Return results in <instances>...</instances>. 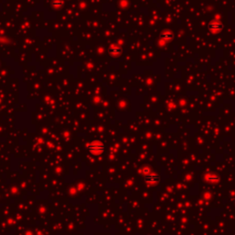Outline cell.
<instances>
[{
  "label": "cell",
  "instance_id": "cell-1",
  "mask_svg": "<svg viewBox=\"0 0 235 235\" xmlns=\"http://www.w3.org/2000/svg\"><path fill=\"white\" fill-rule=\"evenodd\" d=\"M87 150L88 152L93 154V155H101L105 151V145L102 142L100 141H93L87 144Z\"/></svg>",
  "mask_w": 235,
  "mask_h": 235
},
{
  "label": "cell",
  "instance_id": "cell-3",
  "mask_svg": "<svg viewBox=\"0 0 235 235\" xmlns=\"http://www.w3.org/2000/svg\"><path fill=\"white\" fill-rule=\"evenodd\" d=\"M144 180H145L146 183L151 184V185H156L157 183H159V181H160L158 175H156L155 174H153V173H150L149 175H145V178H144Z\"/></svg>",
  "mask_w": 235,
  "mask_h": 235
},
{
  "label": "cell",
  "instance_id": "cell-4",
  "mask_svg": "<svg viewBox=\"0 0 235 235\" xmlns=\"http://www.w3.org/2000/svg\"><path fill=\"white\" fill-rule=\"evenodd\" d=\"M109 52H110V54H111L112 56H118V55H119L120 53L121 52V50L120 49L119 47L113 46V47H111V48H110Z\"/></svg>",
  "mask_w": 235,
  "mask_h": 235
},
{
  "label": "cell",
  "instance_id": "cell-5",
  "mask_svg": "<svg viewBox=\"0 0 235 235\" xmlns=\"http://www.w3.org/2000/svg\"><path fill=\"white\" fill-rule=\"evenodd\" d=\"M172 34H171L170 32H164V33H162V35H161V39L163 40V41H170L171 39H172Z\"/></svg>",
  "mask_w": 235,
  "mask_h": 235
},
{
  "label": "cell",
  "instance_id": "cell-2",
  "mask_svg": "<svg viewBox=\"0 0 235 235\" xmlns=\"http://www.w3.org/2000/svg\"><path fill=\"white\" fill-rule=\"evenodd\" d=\"M209 30L211 31L213 34L220 33L221 31L223 30V25L219 19L211 20L210 22V24H209Z\"/></svg>",
  "mask_w": 235,
  "mask_h": 235
}]
</instances>
